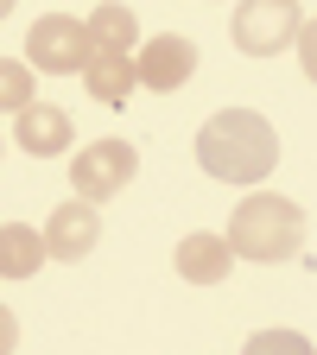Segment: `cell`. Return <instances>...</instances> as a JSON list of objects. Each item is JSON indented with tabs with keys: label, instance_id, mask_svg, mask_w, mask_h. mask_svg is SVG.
<instances>
[{
	"label": "cell",
	"instance_id": "cell-14",
	"mask_svg": "<svg viewBox=\"0 0 317 355\" xmlns=\"http://www.w3.org/2000/svg\"><path fill=\"white\" fill-rule=\"evenodd\" d=\"M241 355H317L305 330H254L241 343Z\"/></svg>",
	"mask_w": 317,
	"mask_h": 355
},
{
	"label": "cell",
	"instance_id": "cell-2",
	"mask_svg": "<svg viewBox=\"0 0 317 355\" xmlns=\"http://www.w3.org/2000/svg\"><path fill=\"white\" fill-rule=\"evenodd\" d=\"M222 241H229L235 260L280 266V260H292V254L305 248V209H298L292 197H280V191H254V197L235 203L229 235H222Z\"/></svg>",
	"mask_w": 317,
	"mask_h": 355
},
{
	"label": "cell",
	"instance_id": "cell-6",
	"mask_svg": "<svg viewBox=\"0 0 317 355\" xmlns=\"http://www.w3.org/2000/svg\"><path fill=\"white\" fill-rule=\"evenodd\" d=\"M197 76V44L185 32H159L140 44V58H133V83L159 89V96H171V89H185Z\"/></svg>",
	"mask_w": 317,
	"mask_h": 355
},
{
	"label": "cell",
	"instance_id": "cell-9",
	"mask_svg": "<svg viewBox=\"0 0 317 355\" xmlns=\"http://www.w3.org/2000/svg\"><path fill=\"white\" fill-rule=\"evenodd\" d=\"M171 266H178V279H191V286H222L229 266H235V254H229L222 235L197 229V235H185V241L171 248Z\"/></svg>",
	"mask_w": 317,
	"mask_h": 355
},
{
	"label": "cell",
	"instance_id": "cell-7",
	"mask_svg": "<svg viewBox=\"0 0 317 355\" xmlns=\"http://www.w3.org/2000/svg\"><path fill=\"white\" fill-rule=\"evenodd\" d=\"M38 241H44V260H89L96 241H102V209L70 197V203L51 209V222L38 229Z\"/></svg>",
	"mask_w": 317,
	"mask_h": 355
},
{
	"label": "cell",
	"instance_id": "cell-13",
	"mask_svg": "<svg viewBox=\"0 0 317 355\" xmlns=\"http://www.w3.org/2000/svg\"><path fill=\"white\" fill-rule=\"evenodd\" d=\"M32 89H38V76H32L19 58H0V114H19L26 102H38Z\"/></svg>",
	"mask_w": 317,
	"mask_h": 355
},
{
	"label": "cell",
	"instance_id": "cell-1",
	"mask_svg": "<svg viewBox=\"0 0 317 355\" xmlns=\"http://www.w3.org/2000/svg\"><path fill=\"white\" fill-rule=\"evenodd\" d=\"M197 165L216 184H260L280 165V133L254 108H216L197 127Z\"/></svg>",
	"mask_w": 317,
	"mask_h": 355
},
{
	"label": "cell",
	"instance_id": "cell-15",
	"mask_svg": "<svg viewBox=\"0 0 317 355\" xmlns=\"http://www.w3.org/2000/svg\"><path fill=\"white\" fill-rule=\"evenodd\" d=\"M13 343H19V324H13V311L0 304V355H13Z\"/></svg>",
	"mask_w": 317,
	"mask_h": 355
},
{
	"label": "cell",
	"instance_id": "cell-10",
	"mask_svg": "<svg viewBox=\"0 0 317 355\" xmlns=\"http://www.w3.org/2000/svg\"><path fill=\"white\" fill-rule=\"evenodd\" d=\"M83 83H89V96H96L102 108H121L133 89V58L127 51H89V64H83Z\"/></svg>",
	"mask_w": 317,
	"mask_h": 355
},
{
	"label": "cell",
	"instance_id": "cell-16",
	"mask_svg": "<svg viewBox=\"0 0 317 355\" xmlns=\"http://www.w3.org/2000/svg\"><path fill=\"white\" fill-rule=\"evenodd\" d=\"M7 13H13V0H0V19H7Z\"/></svg>",
	"mask_w": 317,
	"mask_h": 355
},
{
	"label": "cell",
	"instance_id": "cell-4",
	"mask_svg": "<svg viewBox=\"0 0 317 355\" xmlns=\"http://www.w3.org/2000/svg\"><path fill=\"white\" fill-rule=\"evenodd\" d=\"M298 26H305L298 0H241V7H235V51L280 58V51H292Z\"/></svg>",
	"mask_w": 317,
	"mask_h": 355
},
{
	"label": "cell",
	"instance_id": "cell-5",
	"mask_svg": "<svg viewBox=\"0 0 317 355\" xmlns=\"http://www.w3.org/2000/svg\"><path fill=\"white\" fill-rule=\"evenodd\" d=\"M133 171H140V153L127 140H96V146H83L70 159V184H76L83 203H108L133 184Z\"/></svg>",
	"mask_w": 317,
	"mask_h": 355
},
{
	"label": "cell",
	"instance_id": "cell-11",
	"mask_svg": "<svg viewBox=\"0 0 317 355\" xmlns=\"http://www.w3.org/2000/svg\"><path fill=\"white\" fill-rule=\"evenodd\" d=\"M44 266V241L26 222H0V279H32Z\"/></svg>",
	"mask_w": 317,
	"mask_h": 355
},
{
	"label": "cell",
	"instance_id": "cell-3",
	"mask_svg": "<svg viewBox=\"0 0 317 355\" xmlns=\"http://www.w3.org/2000/svg\"><path fill=\"white\" fill-rule=\"evenodd\" d=\"M89 26L76 13H44L32 32H26V70H44V76H70L89 64Z\"/></svg>",
	"mask_w": 317,
	"mask_h": 355
},
{
	"label": "cell",
	"instance_id": "cell-12",
	"mask_svg": "<svg viewBox=\"0 0 317 355\" xmlns=\"http://www.w3.org/2000/svg\"><path fill=\"white\" fill-rule=\"evenodd\" d=\"M83 26H89V44H96V51H133V44H140V19H133L121 0H102Z\"/></svg>",
	"mask_w": 317,
	"mask_h": 355
},
{
	"label": "cell",
	"instance_id": "cell-8",
	"mask_svg": "<svg viewBox=\"0 0 317 355\" xmlns=\"http://www.w3.org/2000/svg\"><path fill=\"white\" fill-rule=\"evenodd\" d=\"M13 140H19V153H32V159H58V153H70L76 127H70V114L51 108V102H26V108L13 114Z\"/></svg>",
	"mask_w": 317,
	"mask_h": 355
}]
</instances>
